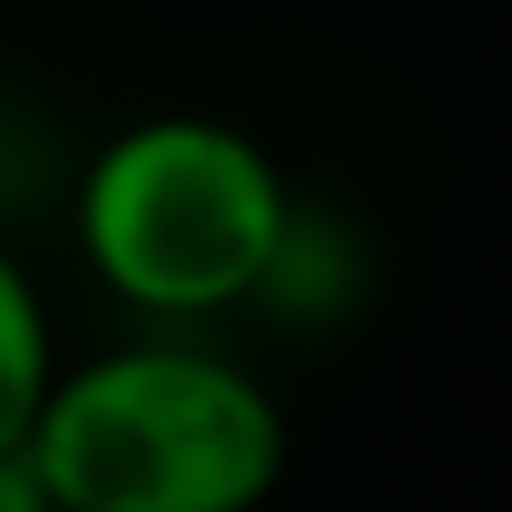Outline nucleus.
Instances as JSON below:
<instances>
[{
    "label": "nucleus",
    "instance_id": "obj_4",
    "mask_svg": "<svg viewBox=\"0 0 512 512\" xmlns=\"http://www.w3.org/2000/svg\"><path fill=\"white\" fill-rule=\"evenodd\" d=\"M0 512H56V496L24 448H0Z\"/></svg>",
    "mask_w": 512,
    "mask_h": 512
},
{
    "label": "nucleus",
    "instance_id": "obj_3",
    "mask_svg": "<svg viewBox=\"0 0 512 512\" xmlns=\"http://www.w3.org/2000/svg\"><path fill=\"white\" fill-rule=\"evenodd\" d=\"M64 376V344H56V312L40 296V280L24 272V256L0 240V448H24L40 424L48 384Z\"/></svg>",
    "mask_w": 512,
    "mask_h": 512
},
{
    "label": "nucleus",
    "instance_id": "obj_1",
    "mask_svg": "<svg viewBox=\"0 0 512 512\" xmlns=\"http://www.w3.org/2000/svg\"><path fill=\"white\" fill-rule=\"evenodd\" d=\"M24 456L56 512H264L288 472V416L232 352L152 328L64 360Z\"/></svg>",
    "mask_w": 512,
    "mask_h": 512
},
{
    "label": "nucleus",
    "instance_id": "obj_2",
    "mask_svg": "<svg viewBox=\"0 0 512 512\" xmlns=\"http://www.w3.org/2000/svg\"><path fill=\"white\" fill-rule=\"evenodd\" d=\"M80 272L152 328H192L264 296L296 192L256 128L216 112H144L112 128L72 192Z\"/></svg>",
    "mask_w": 512,
    "mask_h": 512
}]
</instances>
